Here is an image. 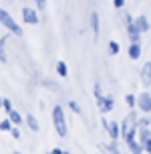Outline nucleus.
I'll return each mask as SVG.
<instances>
[{
  "instance_id": "obj_28",
  "label": "nucleus",
  "mask_w": 151,
  "mask_h": 154,
  "mask_svg": "<svg viewBox=\"0 0 151 154\" xmlns=\"http://www.w3.org/2000/svg\"><path fill=\"white\" fill-rule=\"evenodd\" d=\"M10 134H12V138H14V140H18V138H20V130H18V128H14V126H12Z\"/></svg>"
},
{
  "instance_id": "obj_6",
  "label": "nucleus",
  "mask_w": 151,
  "mask_h": 154,
  "mask_svg": "<svg viewBox=\"0 0 151 154\" xmlns=\"http://www.w3.org/2000/svg\"><path fill=\"white\" fill-rule=\"evenodd\" d=\"M97 106H99V109L105 114V112H113V108H115V100L111 97V95H103L101 100H97Z\"/></svg>"
},
{
  "instance_id": "obj_5",
  "label": "nucleus",
  "mask_w": 151,
  "mask_h": 154,
  "mask_svg": "<svg viewBox=\"0 0 151 154\" xmlns=\"http://www.w3.org/2000/svg\"><path fill=\"white\" fill-rule=\"evenodd\" d=\"M137 106H139V109H141L143 114H151V93L149 91L139 93V97H137Z\"/></svg>"
},
{
  "instance_id": "obj_13",
  "label": "nucleus",
  "mask_w": 151,
  "mask_h": 154,
  "mask_svg": "<svg viewBox=\"0 0 151 154\" xmlns=\"http://www.w3.org/2000/svg\"><path fill=\"white\" fill-rule=\"evenodd\" d=\"M149 138H151V130L149 128H139V132H137V140H139L141 144H145Z\"/></svg>"
},
{
  "instance_id": "obj_18",
  "label": "nucleus",
  "mask_w": 151,
  "mask_h": 154,
  "mask_svg": "<svg viewBox=\"0 0 151 154\" xmlns=\"http://www.w3.org/2000/svg\"><path fill=\"white\" fill-rule=\"evenodd\" d=\"M4 47H6V37L0 38V61L6 63V51H4Z\"/></svg>"
},
{
  "instance_id": "obj_14",
  "label": "nucleus",
  "mask_w": 151,
  "mask_h": 154,
  "mask_svg": "<svg viewBox=\"0 0 151 154\" xmlns=\"http://www.w3.org/2000/svg\"><path fill=\"white\" fill-rule=\"evenodd\" d=\"M8 118H10V122L14 124V126H20V124H22V116L18 114L16 109H12V112L8 114Z\"/></svg>"
},
{
  "instance_id": "obj_15",
  "label": "nucleus",
  "mask_w": 151,
  "mask_h": 154,
  "mask_svg": "<svg viewBox=\"0 0 151 154\" xmlns=\"http://www.w3.org/2000/svg\"><path fill=\"white\" fill-rule=\"evenodd\" d=\"M26 124H28V128L32 132H38V128H40V126H38V120L34 116H26Z\"/></svg>"
},
{
  "instance_id": "obj_32",
  "label": "nucleus",
  "mask_w": 151,
  "mask_h": 154,
  "mask_svg": "<svg viewBox=\"0 0 151 154\" xmlns=\"http://www.w3.org/2000/svg\"><path fill=\"white\" fill-rule=\"evenodd\" d=\"M0 106H2V97H0Z\"/></svg>"
},
{
  "instance_id": "obj_12",
  "label": "nucleus",
  "mask_w": 151,
  "mask_h": 154,
  "mask_svg": "<svg viewBox=\"0 0 151 154\" xmlns=\"http://www.w3.org/2000/svg\"><path fill=\"white\" fill-rule=\"evenodd\" d=\"M127 146L131 150V154H145V148L139 140H131V142H127Z\"/></svg>"
},
{
  "instance_id": "obj_19",
  "label": "nucleus",
  "mask_w": 151,
  "mask_h": 154,
  "mask_svg": "<svg viewBox=\"0 0 151 154\" xmlns=\"http://www.w3.org/2000/svg\"><path fill=\"white\" fill-rule=\"evenodd\" d=\"M12 126H14V124L10 122V118H6V120L0 122V132H10V130H12Z\"/></svg>"
},
{
  "instance_id": "obj_9",
  "label": "nucleus",
  "mask_w": 151,
  "mask_h": 154,
  "mask_svg": "<svg viewBox=\"0 0 151 154\" xmlns=\"http://www.w3.org/2000/svg\"><path fill=\"white\" fill-rule=\"evenodd\" d=\"M105 130L109 132V136H111V140H117L121 134V128H119V122H107Z\"/></svg>"
},
{
  "instance_id": "obj_2",
  "label": "nucleus",
  "mask_w": 151,
  "mask_h": 154,
  "mask_svg": "<svg viewBox=\"0 0 151 154\" xmlns=\"http://www.w3.org/2000/svg\"><path fill=\"white\" fill-rule=\"evenodd\" d=\"M53 124H54V130L59 134L60 138H65L68 134V128H67V120H65V109L60 106H54L53 109Z\"/></svg>"
},
{
  "instance_id": "obj_21",
  "label": "nucleus",
  "mask_w": 151,
  "mask_h": 154,
  "mask_svg": "<svg viewBox=\"0 0 151 154\" xmlns=\"http://www.w3.org/2000/svg\"><path fill=\"white\" fill-rule=\"evenodd\" d=\"M125 103L133 109V108H135V95H133V93H127V95H125Z\"/></svg>"
},
{
  "instance_id": "obj_24",
  "label": "nucleus",
  "mask_w": 151,
  "mask_h": 154,
  "mask_svg": "<svg viewBox=\"0 0 151 154\" xmlns=\"http://www.w3.org/2000/svg\"><path fill=\"white\" fill-rule=\"evenodd\" d=\"M107 152H109V154H121L119 148H117V142H115V140L109 144V146H107Z\"/></svg>"
},
{
  "instance_id": "obj_20",
  "label": "nucleus",
  "mask_w": 151,
  "mask_h": 154,
  "mask_svg": "<svg viewBox=\"0 0 151 154\" xmlns=\"http://www.w3.org/2000/svg\"><path fill=\"white\" fill-rule=\"evenodd\" d=\"M119 51H121L119 43H117V41H109V53L111 55H119Z\"/></svg>"
},
{
  "instance_id": "obj_33",
  "label": "nucleus",
  "mask_w": 151,
  "mask_h": 154,
  "mask_svg": "<svg viewBox=\"0 0 151 154\" xmlns=\"http://www.w3.org/2000/svg\"><path fill=\"white\" fill-rule=\"evenodd\" d=\"M14 154H22V152H14Z\"/></svg>"
},
{
  "instance_id": "obj_22",
  "label": "nucleus",
  "mask_w": 151,
  "mask_h": 154,
  "mask_svg": "<svg viewBox=\"0 0 151 154\" xmlns=\"http://www.w3.org/2000/svg\"><path fill=\"white\" fill-rule=\"evenodd\" d=\"M68 108L73 109V114H81V112H83V109H81V106H79V103H77L75 100H71V101H68Z\"/></svg>"
},
{
  "instance_id": "obj_26",
  "label": "nucleus",
  "mask_w": 151,
  "mask_h": 154,
  "mask_svg": "<svg viewBox=\"0 0 151 154\" xmlns=\"http://www.w3.org/2000/svg\"><path fill=\"white\" fill-rule=\"evenodd\" d=\"M93 91H95V100H101V97H103V91H101V85H99V83H95Z\"/></svg>"
},
{
  "instance_id": "obj_17",
  "label": "nucleus",
  "mask_w": 151,
  "mask_h": 154,
  "mask_svg": "<svg viewBox=\"0 0 151 154\" xmlns=\"http://www.w3.org/2000/svg\"><path fill=\"white\" fill-rule=\"evenodd\" d=\"M91 26H93V32L97 35L99 32V14L97 12H91Z\"/></svg>"
},
{
  "instance_id": "obj_4",
  "label": "nucleus",
  "mask_w": 151,
  "mask_h": 154,
  "mask_svg": "<svg viewBox=\"0 0 151 154\" xmlns=\"http://www.w3.org/2000/svg\"><path fill=\"white\" fill-rule=\"evenodd\" d=\"M125 24H127V35L131 43H141V32L137 31L135 26V18L131 14H125Z\"/></svg>"
},
{
  "instance_id": "obj_7",
  "label": "nucleus",
  "mask_w": 151,
  "mask_h": 154,
  "mask_svg": "<svg viewBox=\"0 0 151 154\" xmlns=\"http://www.w3.org/2000/svg\"><path fill=\"white\" fill-rule=\"evenodd\" d=\"M22 20L26 24H38V12L32 10V8H22Z\"/></svg>"
},
{
  "instance_id": "obj_27",
  "label": "nucleus",
  "mask_w": 151,
  "mask_h": 154,
  "mask_svg": "<svg viewBox=\"0 0 151 154\" xmlns=\"http://www.w3.org/2000/svg\"><path fill=\"white\" fill-rule=\"evenodd\" d=\"M34 4H36L38 10H45L46 8V0H34Z\"/></svg>"
},
{
  "instance_id": "obj_3",
  "label": "nucleus",
  "mask_w": 151,
  "mask_h": 154,
  "mask_svg": "<svg viewBox=\"0 0 151 154\" xmlns=\"http://www.w3.org/2000/svg\"><path fill=\"white\" fill-rule=\"evenodd\" d=\"M0 24H2L4 29H8L10 32H14L16 37H22V29L16 24V20L10 16V12L4 10V8H0Z\"/></svg>"
},
{
  "instance_id": "obj_30",
  "label": "nucleus",
  "mask_w": 151,
  "mask_h": 154,
  "mask_svg": "<svg viewBox=\"0 0 151 154\" xmlns=\"http://www.w3.org/2000/svg\"><path fill=\"white\" fill-rule=\"evenodd\" d=\"M113 6L115 8H123L125 6V0H113Z\"/></svg>"
},
{
  "instance_id": "obj_8",
  "label": "nucleus",
  "mask_w": 151,
  "mask_h": 154,
  "mask_svg": "<svg viewBox=\"0 0 151 154\" xmlns=\"http://www.w3.org/2000/svg\"><path fill=\"white\" fill-rule=\"evenodd\" d=\"M141 83H143L145 87L151 85V61H147L143 65V69H141Z\"/></svg>"
},
{
  "instance_id": "obj_34",
  "label": "nucleus",
  "mask_w": 151,
  "mask_h": 154,
  "mask_svg": "<svg viewBox=\"0 0 151 154\" xmlns=\"http://www.w3.org/2000/svg\"><path fill=\"white\" fill-rule=\"evenodd\" d=\"M65 154H71V152H65Z\"/></svg>"
},
{
  "instance_id": "obj_23",
  "label": "nucleus",
  "mask_w": 151,
  "mask_h": 154,
  "mask_svg": "<svg viewBox=\"0 0 151 154\" xmlns=\"http://www.w3.org/2000/svg\"><path fill=\"white\" fill-rule=\"evenodd\" d=\"M137 126H139V128H149L151 118H141V120H137Z\"/></svg>"
},
{
  "instance_id": "obj_1",
  "label": "nucleus",
  "mask_w": 151,
  "mask_h": 154,
  "mask_svg": "<svg viewBox=\"0 0 151 154\" xmlns=\"http://www.w3.org/2000/svg\"><path fill=\"white\" fill-rule=\"evenodd\" d=\"M137 120H139V118L135 116V112H131V114L123 120V124H121V136H123V140H125V142L137 140V132H139Z\"/></svg>"
},
{
  "instance_id": "obj_10",
  "label": "nucleus",
  "mask_w": 151,
  "mask_h": 154,
  "mask_svg": "<svg viewBox=\"0 0 151 154\" xmlns=\"http://www.w3.org/2000/svg\"><path fill=\"white\" fill-rule=\"evenodd\" d=\"M135 26H137V31L141 32V35H143V32H147V31L151 29V26H149V20H147V16H143V14L135 18Z\"/></svg>"
},
{
  "instance_id": "obj_31",
  "label": "nucleus",
  "mask_w": 151,
  "mask_h": 154,
  "mask_svg": "<svg viewBox=\"0 0 151 154\" xmlns=\"http://www.w3.org/2000/svg\"><path fill=\"white\" fill-rule=\"evenodd\" d=\"M48 154H65V152H62L60 148H54V150H51V152H48Z\"/></svg>"
},
{
  "instance_id": "obj_29",
  "label": "nucleus",
  "mask_w": 151,
  "mask_h": 154,
  "mask_svg": "<svg viewBox=\"0 0 151 154\" xmlns=\"http://www.w3.org/2000/svg\"><path fill=\"white\" fill-rule=\"evenodd\" d=\"M143 148H145V154H151V138L143 144Z\"/></svg>"
},
{
  "instance_id": "obj_16",
  "label": "nucleus",
  "mask_w": 151,
  "mask_h": 154,
  "mask_svg": "<svg viewBox=\"0 0 151 154\" xmlns=\"http://www.w3.org/2000/svg\"><path fill=\"white\" fill-rule=\"evenodd\" d=\"M57 73H59L60 77H67L68 75V69H67V63H65V61L57 63Z\"/></svg>"
},
{
  "instance_id": "obj_11",
  "label": "nucleus",
  "mask_w": 151,
  "mask_h": 154,
  "mask_svg": "<svg viewBox=\"0 0 151 154\" xmlns=\"http://www.w3.org/2000/svg\"><path fill=\"white\" fill-rule=\"evenodd\" d=\"M127 53H129V59H131V61H137V59L141 57V43H131Z\"/></svg>"
},
{
  "instance_id": "obj_25",
  "label": "nucleus",
  "mask_w": 151,
  "mask_h": 154,
  "mask_svg": "<svg viewBox=\"0 0 151 154\" xmlns=\"http://www.w3.org/2000/svg\"><path fill=\"white\" fill-rule=\"evenodd\" d=\"M2 108H4L6 114H10V112H12V101L10 100H2Z\"/></svg>"
}]
</instances>
